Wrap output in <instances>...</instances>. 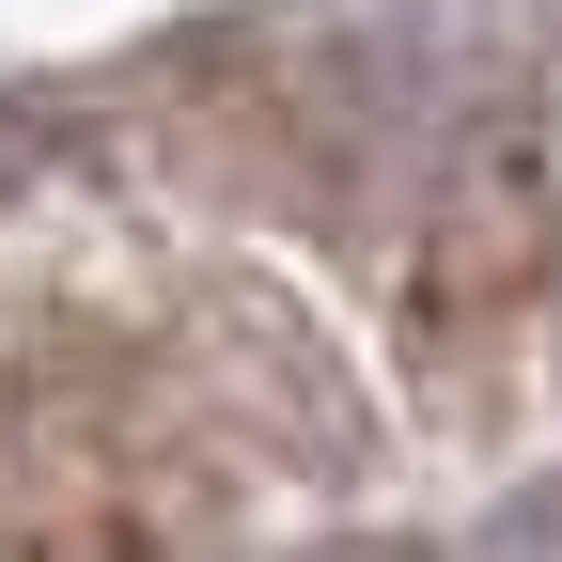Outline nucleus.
<instances>
[{
    "instance_id": "obj_1",
    "label": "nucleus",
    "mask_w": 562,
    "mask_h": 562,
    "mask_svg": "<svg viewBox=\"0 0 562 562\" xmlns=\"http://www.w3.org/2000/svg\"><path fill=\"white\" fill-rule=\"evenodd\" d=\"M188 484V438L140 360L63 328H0V562H157V501Z\"/></svg>"
}]
</instances>
